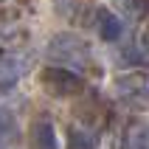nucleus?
Here are the masks:
<instances>
[{"instance_id": "obj_1", "label": "nucleus", "mask_w": 149, "mask_h": 149, "mask_svg": "<svg viewBox=\"0 0 149 149\" xmlns=\"http://www.w3.org/2000/svg\"><path fill=\"white\" fill-rule=\"evenodd\" d=\"M48 56L56 59V62H65L62 68H70L76 73H79V70H96V73H99L93 48L82 37H76V34H56V37L48 42Z\"/></svg>"}, {"instance_id": "obj_2", "label": "nucleus", "mask_w": 149, "mask_h": 149, "mask_svg": "<svg viewBox=\"0 0 149 149\" xmlns=\"http://www.w3.org/2000/svg\"><path fill=\"white\" fill-rule=\"evenodd\" d=\"M40 87L54 99H76L84 93V79L82 73H76L70 68L62 65H45L40 70Z\"/></svg>"}, {"instance_id": "obj_3", "label": "nucleus", "mask_w": 149, "mask_h": 149, "mask_svg": "<svg viewBox=\"0 0 149 149\" xmlns=\"http://www.w3.org/2000/svg\"><path fill=\"white\" fill-rule=\"evenodd\" d=\"M116 96L130 107H149V82L143 73H124L116 79Z\"/></svg>"}, {"instance_id": "obj_4", "label": "nucleus", "mask_w": 149, "mask_h": 149, "mask_svg": "<svg viewBox=\"0 0 149 149\" xmlns=\"http://www.w3.org/2000/svg\"><path fill=\"white\" fill-rule=\"evenodd\" d=\"M93 28L99 34L104 42H118L121 40V34H124V23H121V17L107 6H99L93 11Z\"/></svg>"}, {"instance_id": "obj_5", "label": "nucleus", "mask_w": 149, "mask_h": 149, "mask_svg": "<svg viewBox=\"0 0 149 149\" xmlns=\"http://www.w3.org/2000/svg\"><path fill=\"white\" fill-rule=\"evenodd\" d=\"M121 149H149V121L130 118L121 132Z\"/></svg>"}, {"instance_id": "obj_6", "label": "nucleus", "mask_w": 149, "mask_h": 149, "mask_svg": "<svg viewBox=\"0 0 149 149\" xmlns=\"http://www.w3.org/2000/svg\"><path fill=\"white\" fill-rule=\"evenodd\" d=\"M101 135L90 127L82 124H70L65 130V149H99Z\"/></svg>"}, {"instance_id": "obj_7", "label": "nucleus", "mask_w": 149, "mask_h": 149, "mask_svg": "<svg viewBox=\"0 0 149 149\" xmlns=\"http://www.w3.org/2000/svg\"><path fill=\"white\" fill-rule=\"evenodd\" d=\"M28 141H31V149H62L56 141V130L48 118H37L28 130Z\"/></svg>"}, {"instance_id": "obj_8", "label": "nucleus", "mask_w": 149, "mask_h": 149, "mask_svg": "<svg viewBox=\"0 0 149 149\" xmlns=\"http://www.w3.org/2000/svg\"><path fill=\"white\" fill-rule=\"evenodd\" d=\"M118 14H124L130 23H141L149 17V0H113Z\"/></svg>"}, {"instance_id": "obj_9", "label": "nucleus", "mask_w": 149, "mask_h": 149, "mask_svg": "<svg viewBox=\"0 0 149 149\" xmlns=\"http://www.w3.org/2000/svg\"><path fill=\"white\" fill-rule=\"evenodd\" d=\"M14 135H17V121H14V116H11L6 107H0V146L8 143Z\"/></svg>"}, {"instance_id": "obj_10", "label": "nucleus", "mask_w": 149, "mask_h": 149, "mask_svg": "<svg viewBox=\"0 0 149 149\" xmlns=\"http://www.w3.org/2000/svg\"><path fill=\"white\" fill-rule=\"evenodd\" d=\"M141 45H143V51L149 54V25L143 28V34H141Z\"/></svg>"}, {"instance_id": "obj_11", "label": "nucleus", "mask_w": 149, "mask_h": 149, "mask_svg": "<svg viewBox=\"0 0 149 149\" xmlns=\"http://www.w3.org/2000/svg\"><path fill=\"white\" fill-rule=\"evenodd\" d=\"M0 3H6V0H0Z\"/></svg>"}]
</instances>
